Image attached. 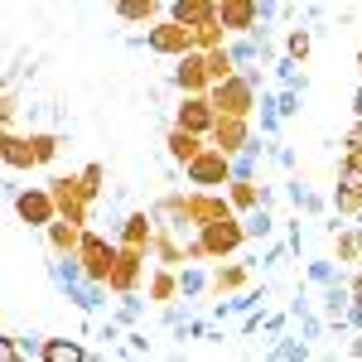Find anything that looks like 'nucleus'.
Here are the masks:
<instances>
[{
	"instance_id": "f257e3e1",
	"label": "nucleus",
	"mask_w": 362,
	"mask_h": 362,
	"mask_svg": "<svg viewBox=\"0 0 362 362\" xmlns=\"http://www.w3.org/2000/svg\"><path fill=\"white\" fill-rule=\"evenodd\" d=\"M49 276L58 280V290H63L78 309H102L107 305V290H102L97 280H87L83 266H78L73 256H54V261H49Z\"/></svg>"
},
{
	"instance_id": "f03ea898",
	"label": "nucleus",
	"mask_w": 362,
	"mask_h": 362,
	"mask_svg": "<svg viewBox=\"0 0 362 362\" xmlns=\"http://www.w3.org/2000/svg\"><path fill=\"white\" fill-rule=\"evenodd\" d=\"M44 362H87V353L73 343V338H49V353Z\"/></svg>"
},
{
	"instance_id": "7ed1b4c3",
	"label": "nucleus",
	"mask_w": 362,
	"mask_h": 362,
	"mask_svg": "<svg viewBox=\"0 0 362 362\" xmlns=\"http://www.w3.org/2000/svg\"><path fill=\"white\" fill-rule=\"evenodd\" d=\"M261 150H266L261 140H247V150H242V160L232 165V179H237V184H247V179H251V169H256V155H261Z\"/></svg>"
},
{
	"instance_id": "20e7f679",
	"label": "nucleus",
	"mask_w": 362,
	"mask_h": 362,
	"mask_svg": "<svg viewBox=\"0 0 362 362\" xmlns=\"http://www.w3.org/2000/svg\"><path fill=\"white\" fill-rule=\"evenodd\" d=\"M20 213L29 223H49V198L44 194H20Z\"/></svg>"
},
{
	"instance_id": "39448f33",
	"label": "nucleus",
	"mask_w": 362,
	"mask_h": 362,
	"mask_svg": "<svg viewBox=\"0 0 362 362\" xmlns=\"http://www.w3.org/2000/svg\"><path fill=\"white\" fill-rule=\"evenodd\" d=\"M271 227H276V218H271L266 208H256V213L247 218V227H242V232H247V237H271Z\"/></svg>"
},
{
	"instance_id": "423d86ee",
	"label": "nucleus",
	"mask_w": 362,
	"mask_h": 362,
	"mask_svg": "<svg viewBox=\"0 0 362 362\" xmlns=\"http://www.w3.org/2000/svg\"><path fill=\"white\" fill-rule=\"evenodd\" d=\"M189 174H194L198 184H208V179H218V174H227V165H223V160H198V165L189 169Z\"/></svg>"
},
{
	"instance_id": "0eeeda50",
	"label": "nucleus",
	"mask_w": 362,
	"mask_h": 362,
	"mask_svg": "<svg viewBox=\"0 0 362 362\" xmlns=\"http://www.w3.org/2000/svg\"><path fill=\"white\" fill-rule=\"evenodd\" d=\"M276 126H280V112H276V97H261V131H266V136H276Z\"/></svg>"
},
{
	"instance_id": "6e6552de",
	"label": "nucleus",
	"mask_w": 362,
	"mask_h": 362,
	"mask_svg": "<svg viewBox=\"0 0 362 362\" xmlns=\"http://www.w3.org/2000/svg\"><path fill=\"white\" fill-rule=\"evenodd\" d=\"M276 362H309V348H305V343H280Z\"/></svg>"
},
{
	"instance_id": "1a4fd4ad",
	"label": "nucleus",
	"mask_w": 362,
	"mask_h": 362,
	"mask_svg": "<svg viewBox=\"0 0 362 362\" xmlns=\"http://www.w3.org/2000/svg\"><path fill=\"white\" fill-rule=\"evenodd\" d=\"M309 280H314V285H338L334 280V261H309Z\"/></svg>"
},
{
	"instance_id": "9d476101",
	"label": "nucleus",
	"mask_w": 362,
	"mask_h": 362,
	"mask_svg": "<svg viewBox=\"0 0 362 362\" xmlns=\"http://www.w3.org/2000/svg\"><path fill=\"white\" fill-rule=\"evenodd\" d=\"M285 49H290V58H305V54H309V29H290Z\"/></svg>"
},
{
	"instance_id": "9b49d317",
	"label": "nucleus",
	"mask_w": 362,
	"mask_h": 362,
	"mask_svg": "<svg viewBox=\"0 0 362 362\" xmlns=\"http://www.w3.org/2000/svg\"><path fill=\"white\" fill-rule=\"evenodd\" d=\"M276 112L280 116H295V112H300V92H280V97H276Z\"/></svg>"
},
{
	"instance_id": "f8f14e48",
	"label": "nucleus",
	"mask_w": 362,
	"mask_h": 362,
	"mask_svg": "<svg viewBox=\"0 0 362 362\" xmlns=\"http://www.w3.org/2000/svg\"><path fill=\"white\" fill-rule=\"evenodd\" d=\"M179 285H184V295H198V290H203V271H184Z\"/></svg>"
},
{
	"instance_id": "ddd939ff",
	"label": "nucleus",
	"mask_w": 362,
	"mask_h": 362,
	"mask_svg": "<svg viewBox=\"0 0 362 362\" xmlns=\"http://www.w3.org/2000/svg\"><path fill=\"white\" fill-rule=\"evenodd\" d=\"M179 121H184V126H203L208 112H203V107H189V116H179Z\"/></svg>"
},
{
	"instance_id": "4468645a",
	"label": "nucleus",
	"mask_w": 362,
	"mask_h": 362,
	"mask_svg": "<svg viewBox=\"0 0 362 362\" xmlns=\"http://www.w3.org/2000/svg\"><path fill=\"white\" fill-rule=\"evenodd\" d=\"M169 145H174V155H194V140H189V136H174Z\"/></svg>"
},
{
	"instance_id": "2eb2a0df",
	"label": "nucleus",
	"mask_w": 362,
	"mask_h": 362,
	"mask_svg": "<svg viewBox=\"0 0 362 362\" xmlns=\"http://www.w3.org/2000/svg\"><path fill=\"white\" fill-rule=\"evenodd\" d=\"M300 324H305L309 338H319V319H314V314H300Z\"/></svg>"
},
{
	"instance_id": "dca6fc26",
	"label": "nucleus",
	"mask_w": 362,
	"mask_h": 362,
	"mask_svg": "<svg viewBox=\"0 0 362 362\" xmlns=\"http://www.w3.org/2000/svg\"><path fill=\"white\" fill-rule=\"evenodd\" d=\"M266 362H276V358H266Z\"/></svg>"
}]
</instances>
